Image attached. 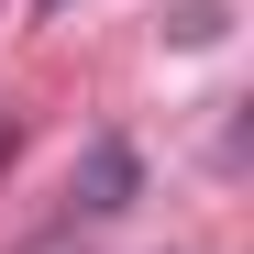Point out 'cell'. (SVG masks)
I'll return each instance as SVG.
<instances>
[{"label":"cell","mask_w":254,"mask_h":254,"mask_svg":"<svg viewBox=\"0 0 254 254\" xmlns=\"http://www.w3.org/2000/svg\"><path fill=\"white\" fill-rule=\"evenodd\" d=\"M77 210H89V221H111V210H133V144H89V177H77Z\"/></svg>","instance_id":"1"}]
</instances>
